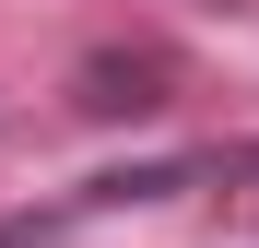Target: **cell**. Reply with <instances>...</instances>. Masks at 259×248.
Instances as JSON below:
<instances>
[{"label":"cell","mask_w":259,"mask_h":248,"mask_svg":"<svg viewBox=\"0 0 259 248\" xmlns=\"http://www.w3.org/2000/svg\"><path fill=\"white\" fill-rule=\"evenodd\" d=\"M236 165H247V178H259V142H247V154H236Z\"/></svg>","instance_id":"obj_1"}]
</instances>
